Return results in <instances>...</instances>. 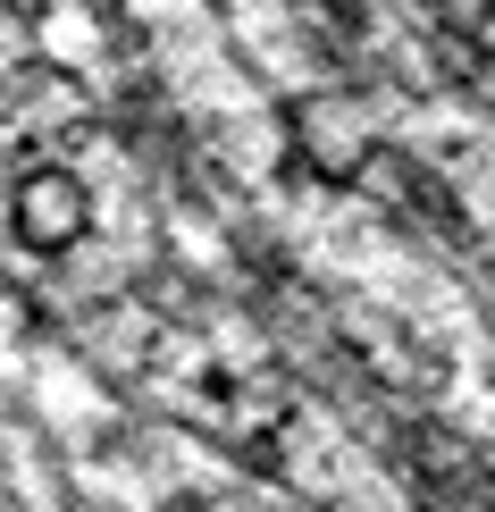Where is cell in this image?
<instances>
[{"mask_svg":"<svg viewBox=\"0 0 495 512\" xmlns=\"http://www.w3.org/2000/svg\"><path fill=\"white\" fill-rule=\"evenodd\" d=\"M437 26H454L462 42H479V59L495 68V0H420Z\"/></svg>","mask_w":495,"mask_h":512,"instance_id":"1","label":"cell"}]
</instances>
